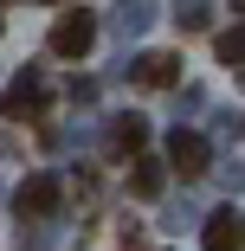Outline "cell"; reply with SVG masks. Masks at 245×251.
I'll return each instance as SVG.
<instances>
[{
	"label": "cell",
	"instance_id": "cell-6",
	"mask_svg": "<svg viewBox=\"0 0 245 251\" xmlns=\"http://www.w3.org/2000/svg\"><path fill=\"white\" fill-rule=\"evenodd\" d=\"M207 251H239L245 245V226H239V206H219V213H207Z\"/></svg>",
	"mask_w": 245,
	"mask_h": 251
},
{
	"label": "cell",
	"instance_id": "cell-1",
	"mask_svg": "<svg viewBox=\"0 0 245 251\" xmlns=\"http://www.w3.org/2000/svg\"><path fill=\"white\" fill-rule=\"evenodd\" d=\"M90 45H97V20L84 7H71V13L52 20V58H84Z\"/></svg>",
	"mask_w": 245,
	"mask_h": 251
},
{
	"label": "cell",
	"instance_id": "cell-5",
	"mask_svg": "<svg viewBox=\"0 0 245 251\" xmlns=\"http://www.w3.org/2000/svg\"><path fill=\"white\" fill-rule=\"evenodd\" d=\"M0 110H7V116H26V110H45V77H39V71H20V77L7 84V97H0Z\"/></svg>",
	"mask_w": 245,
	"mask_h": 251
},
{
	"label": "cell",
	"instance_id": "cell-9",
	"mask_svg": "<svg viewBox=\"0 0 245 251\" xmlns=\"http://www.w3.org/2000/svg\"><path fill=\"white\" fill-rule=\"evenodd\" d=\"M213 52H219V65H232V71H239V58H245V39H239V26L213 39Z\"/></svg>",
	"mask_w": 245,
	"mask_h": 251
},
{
	"label": "cell",
	"instance_id": "cell-2",
	"mask_svg": "<svg viewBox=\"0 0 245 251\" xmlns=\"http://www.w3.org/2000/svg\"><path fill=\"white\" fill-rule=\"evenodd\" d=\"M207 155H213V148H207L200 129H174V135H168V168H181L187 180H193V174H207Z\"/></svg>",
	"mask_w": 245,
	"mask_h": 251
},
{
	"label": "cell",
	"instance_id": "cell-7",
	"mask_svg": "<svg viewBox=\"0 0 245 251\" xmlns=\"http://www.w3.org/2000/svg\"><path fill=\"white\" fill-rule=\"evenodd\" d=\"M110 148L116 155H142V148H149V123L142 116H116L110 123Z\"/></svg>",
	"mask_w": 245,
	"mask_h": 251
},
{
	"label": "cell",
	"instance_id": "cell-8",
	"mask_svg": "<svg viewBox=\"0 0 245 251\" xmlns=\"http://www.w3.org/2000/svg\"><path fill=\"white\" fill-rule=\"evenodd\" d=\"M168 187V174H162V161H136V174H129V193L136 200H155Z\"/></svg>",
	"mask_w": 245,
	"mask_h": 251
},
{
	"label": "cell",
	"instance_id": "cell-4",
	"mask_svg": "<svg viewBox=\"0 0 245 251\" xmlns=\"http://www.w3.org/2000/svg\"><path fill=\"white\" fill-rule=\"evenodd\" d=\"M129 77H136L142 90H168V84H181V52H142V58L129 65Z\"/></svg>",
	"mask_w": 245,
	"mask_h": 251
},
{
	"label": "cell",
	"instance_id": "cell-3",
	"mask_svg": "<svg viewBox=\"0 0 245 251\" xmlns=\"http://www.w3.org/2000/svg\"><path fill=\"white\" fill-rule=\"evenodd\" d=\"M13 206H20V219H45V213H58V180H52V174H26L20 193H13Z\"/></svg>",
	"mask_w": 245,
	"mask_h": 251
}]
</instances>
